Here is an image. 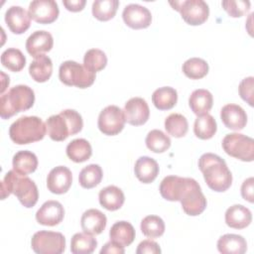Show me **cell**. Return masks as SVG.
I'll return each mask as SVG.
<instances>
[{
	"instance_id": "obj_1",
	"label": "cell",
	"mask_w": 254,
	"mask_h": 254,
	"mask_svg": "<svg viewBox=\"0 0 254 254\" xmlns=\"http://www.w3.org/2000/svg\"><path fill=\"white\" fill-rule=\"evenodd\" d=\"M198 168L203 179L214 191L222 192L227 190L232 184V175L225 161L212 153H205L198 159Z\"/></svg>"
},
{
	"instance_id": "obj_2",
	"label": "cell",
	"mask_w": 254,
	"mask_h": 254,
	"mask_svg": "<svg viewBox=\"0 0 254 254\" xmlns=\"http://www.w3.org/2000/svg\"><path fill=\"white\" fill-rule=\"evenodd\" d=\"M11 193L15 194L21 204L27 208L33 207L39 198L35 182L14 170L7 172L1 182V199H5Z\"/></svg>"
},
{
	"instance_id": "obj_3",
	"label": "cell",
	"mask_w": 254,
	"mask_h": 254,
	"mask_svg": "<svg viewBox=\"0 0 254 254\" xmlns=\"http://www.w3.org/2000/svg\"><path fill=\"white\" fill-rule=\"evenodd\" d=\"M47 131L54 141H64L70 135L79 133L83 127L81 115L73 109H64L50 116L46 121Z\"/></svg>"
},
{
	"instance_id": "obj_4",
	"label": "cell",
	"mask_w": 254,
	"mask_h": 254,
	"mask_svg": "<svg viewBox=\"0 0 254 254\" xmlns=\"http://www.w3.org/2000/svg\"><path fill=\"white\" fill-rule=\"evenodd\" d=\"M34 102L35 93L31 87L24 84L15 85L1 95L0 116L2 119H9L20 111L30 109Z\"/></svg>"
},
{
	"instance_id": "obj_5",
	"label": "cell",
	"mask_w": 254,
	"mask_h": 254,
	"mask_svg": "<svg viewBox=\"0 0 254 254\" xmlns=\"http://www.w3.org/2000/svg\"><path fill=\"white\" fill-rule=\"evenodd\" d=\"M47 133V126L38 116H22L9 128L10 139L18 145H26L42 140Z\"/></svg>"
},
{
	"instance_id": "obj_6",
	"label": "cell",
	"mask_w": 254,
	"mask_h": 254,
	"mask_svg": "<svg viewBox=\"0 0 254 254\" xmlns=\"http://www.w3.org/2000/svg\"><path fill=\"white\" fill-rule=\"evenodd\" d=\"M59 77L65 85L86 88L93 84L95 72L74 61H65L60 65Z\"/></svg>"
},
{
	"instance_id": "obj_7",
	"label": "cell",
	"mask_w": 254,
	"mask_h": 254,
	"mask_svg": "<svg viewBox=\"0 0 254 254\" xmlns=\"http://www.w3.org/2000/svg\"><path fill=\"white\" fill-rule=\"evenodd\" d=\"M224 152L240 161L252 162L254 160V141L251 137L241 133H230L222 140Z\"/></svg>"
},
{
	"instance_id": "obj_8",
	"label": "cell",
	"mask_w": 254,
	"mask_h": 254,
	"mask_svg": "<svg viewBox=\"0 0 254 254\" xmlns=\"http://www.w3.org/2000/svg\"><path fill=\"white\" fill-rule=\"evenodd\" d=\"M179 201L182 204L183 210L190 216L199 215L205 209L207 204L200 186L192 178H189L188 184L183 190Z\"/></svg>"
},
{
	"instance_id": "obj_9",
	"label": "cell",
	"mask_w": 254,
	"mask_h": 254,
	"mask_svg": "<svg viewBox=\"0 0 254 254\" xmlns=\"http://www.w3.org/2000/svg\"><path fill=\"white\" fill-rule=\"evenodd\" d=\"M31 246L38 254H61L65 249V238L61 232L41 230L33 235Z\"/></svg>"
},
{
	"instance_id": "obj_10",
	"label": "cell",
	"mask_w": 254,
	"mask_h": 254,
	"mask_svg": "<svg viewBox=\"0 0 254 254\" xmlns=\"http://www.w3.org/2000/svg\"><path fill=\"white\" fill-rule=\"evenodd\" d=\"M170 4L181 13L184 21L191 26L203 24L209 15L208 5L203 0L171 1Z\"/></svg>"
},
{
	"instance_id": "obj_11",
	"label": "cell",
	"mask_w": 254,
	"mask_h": 254,
	"mask_svg": "<svg viewBox=\"0 0 254 254\" xmlns=\"http://www.w3.org/2000/svg\"><path fill=\"white\" fill-rule=\"evenodd\" d=\"M125 122L124 111L116 105H108L99 113L97 126L104 135L114 136L123 130Z\"/></svg>"
},
{
	"instance_id": "obj_12",
	"label": "cell",
	"mask_w": 254,
	"mask_h": 254,
	"mask_svg": "<svg viewBox=\"0 0 254 254\" xmlns=\"http://www.w3.org/2000/svg\"><path fill=\"white\" fill-rule=\"evenodd\" d=\"M28 13L37 23L51 24L59 17L60 10L54 0H34L29 5Z\"/></svg>"
},
{
	"instance_id": "obj_13",
	"label": "cell",
	"mask_w": 254,
	"mask_h": 254,
	"mask_svg": "<svg viewBox=\"0 0 254 254\" xmlns=\"http://www.w3.org/2000/svg\"><path fill=\"white\" fill-rule=\"evenodd\" d=\"M122 18L125 24L132 29H145L152 22V14L148 8L139 4H128L124 7Z\"/></svg>"
},
{
	"instance_id": "obj_14",
	"label": "cell",
	"mask_w": 254,
	"mask_h": 254,
	"mask_svg": "<svg viewBox=\"0 0 254 254\" xmlns=\"http://www.w3.org/2000/svg\"><path fill=\"white\" fill-rule=\"evenodd\" d=\"M123 111L126 122L133 126L145 124L150 116L149 105L142 97L130 98L125 103Z\"/></svg>"
},
{
	"instance_id": "obj_15",
	"label": "cell",
	"mask_w": 254,
	"mask_h": 254,
	"mask_svg": "<svg viewBox=\"0 0 254 254\" xmlns=\"http://www.w3.org/2000/svg\"><path fill=\"white\" fill-rule=\"evenodd\" d=\"M72 183V174L64 166H58L52 169L47 177L48 190L56 194L65 193Z\"/></svg>"
},
{
	"instance_id": "obj_16",
	"label": "cell",
	"mask_w": 254,
	"mask_h": 254,
	"mask_svg": "<svg viewBox=\"0 0 254 254\" xmlns=\"http://www.w3.org/2000/svg\"><path fill=\"white\" fill-rule=\"evenodd\" d=\"M64 216V209L58 200H48L36 212V220L46 226H55L60 224Z\"/></svg>"
},
{
	"instance_id": "obj_17",
	"label": "cell",
	"mask_w": 254,
	"mask_h": 254,
	"mask_svg": "<svg viewBox=\"0 0 254 254\" xmlns=\"http://www.w3.org/2000/svg\"><path fill=\"white\" fill-rule=\"evenodd\" d=\"M220 118L226 128L234 131L242 130L247 123V114L244 109L233 103H228L221 108Z\"/></svg>"
},
{
	"instance_id": "obj_18",
	"label": "cell",
	"mask_w": 254,
	"mask_h": 254,
	"mask_svg": "<svg viewBox=\"0 0 254 254\" xmlns=\"http://www.w3.org/2000/svg\"><path fill=\"white\" fill-rule=\"evenodd\" d=\"M5 22L14 34H23L31 25V17L29 13L21 6H11L5 12Z\"/></svg>"
},
{
	"instance_id": "obj_19",
	"label": "cell",
	"mask_w": 254,
	"mask_h": 254,
	"mask_svg": "<svg viewBox=\"0 0 254 254\" xmlns=\"http://www.w3.org/2000/svg\"><path fill=\"white\" fill-rule=\"evenodd\" d=\"M53 46L54 39L52 34L44 30L35 31L26 41V50L34 58L51 51Z\"/></svg>"
},
{
	"instance_id": "obj_20",
	"label": "cell",
	"mask_w": 254,
	"mask_h": 254,
	"mask_svg": "<svg viewBox=\"0 0 254 254\" xmlns=\"http://www.w3.org/2000/svg\"><path fill=\"white\" fill-rule=\"evenodd\" d=\"M107 218L105 214L96 208L85 210L80 218V225L83 232L97 235L100 234L106 227Z\"/></svg>"
},
{
	"instance_id": "obj_21",
	"label": "cell",
	"mask_w": 254,
	"mask_h": 254,
	"mask_svg": "<svg viewBox=\"0 0 254 254\" xmlns=\"http://www.w3.org/2000/svg\"><path fill=\"white\" fill-rule=\"evenodd\" d=\"M189 178L168 176L160 184V193L163 198L170 201H179L180 196L188 184Z\"/></svg>"
},
{
	"instance_id": "obj_22",
	"label": "cell",
	"mask_w": 254,
	"mask_h": 254,
	"mask_svg": "<svg viewBox=\"0 0 254 254\" xmlns=\"http://www.w3.org/2000/svg\"><path fill=\"white\" fill-rule=\"evenodd\" d=\"M225 223L234 229H243L252 221L251 211L242 204H233L225 211Z\"/></svg>"
},
{
	"instance_id": "obj_23",
	"label": "cell",
	"mask_w": 254,
	"mask_h": 254,
	"mask_svg": "<svg viewBox=\"0 0 254 254\" xmlns=\"http://www.w3.org/2000/svg\"><path fill=\"white\" fill-rule=\"evenodd\" d=\"M136 178L143 184H151L159 174V165L156 160L148 156L137 159L134 166Z\"/></svg>"
},
{
	"instance_id": "obj_24",
	"label": "cell",
	"mask_w": 254,
	"mask_h": 254,
	"mask_svg": "<svg viewBox=\"0 0 254 254\" xmlns=\"http://www.w3.org/2000/svg\"><path fill=\"white\" fill-rule=\"evenodd\" d=\"M98 199L101 206L105 209L114 211L119 209L125 200V195L121 189L116 186H108L100 190Z\"/></svg>"
},
{
	"instance_id": "obj_25",
	"label": "cell",
	"mask_w": 254,
	"mask_h": 254,
	"mask_svg": "<svg viewBox=\"0 0 254 254\" xmlns=\"http://www.w3.org/2000/svg\"><path fill=\"white\" fill-rule=\"evenodd\" d=\"M217 250L222 254H243L247 250V242L241 235L224 234L217 240Z\"/></svg>"
},
{
	"instance_id": "obj_26",
	"label": "cell",
	"mask_w": 254,
	"mask_h": 254,
	"mask_svg": "<svg viewBox=\"0 0 254 254\" xmlns=\"http://www.w3.org/2000/svg\"><path fill=\"white\" fill-rule=\"evenodd\" d=\"M135 229L133 225L125 220L115 222L109 231L110 240L121 245L122 247L129 246L135 239Z\"/></svg>"
},
{
	"instance_id": "obj_27",
	"label": "cell",
	"mask_w": 254,
	"mask_h": 254,
	"mask_svg": "<svg viewBox=\"0 0 254 254\" xmlns=\"http://www.w3.org/2000/svg\"><path fill=\"white\" fill-rule=\"evenodd\" d=\"M29 73L37 82L47 81L53 73L52 60L46 55H40L34 58V61L29 66Z\"/></svg>"
},
{
	"instance_id": "obj_28",
	"label": "cell",
	"mask_w": 254,
	"mask_h": 254,
	"mask_svg": "<svg viewBox=\"0 0 254 254\" xmlns=\"http://www.w3.org/2000/svg\"><path fill=\"white\" fill-rule=\"evenodd\" d=\"M212 94L208 90L203 88L193 90L189 98V105L191 111L197 116L208 113V111L212 107Z\"/></svg>"
},
{
	"instance_id": "obj_29",
	"label": "cell",
	"mask_w": 254,
	"mask_h": 254,
	"mask_svg": "<svg viewBox=\"0 0 254 254\" xmlns=\"http://www.w3.org/2000/svg\"><path fill=\"white\" fill-rule=\"evenodd\" d=\"M13 170L17 173L27 176L36 171L38 167L37 156L28 150H23L17 152L12 160Z\"/></svg>"
},
{
	"instance_id": "obj_30",
	"label": "cell",
	"mask_w": 254,
	"mask_h": 254,
	"mask_svg": "<svg viewBox=\"0 0 254 254\" xmlns=\"http://www.w3.org/2000/svg\"><path fill=\"white\" fill-rule=\"evenodd\" d=\"M67 157L75 163H82L87 161L92 155V148L90 143L82 138L74 139L66 146Z\"/></svg>"
},
{
	"instance_id": "obj_31",
	"label": "cell",
	"mask_w": 254,
	"mask_h": 254,
	"mask_svg": "<svg viewBox=\"0 0 254 254\" xmlns=\"http://www.w3.org/2000/svg\"><path fill=\"white\" fill-rule=\"evenodd\" d=\"M152 101L159 110H169L178 101V92L171 86H163L156 89L152 94Z\"/></svg>"
},
{
	"instance_id": "obj_32",
	"label": "cell",
	"mask_w": 254,
	"mask_h": 254,
	"mask_svg": "<svg viewBox=\"0 0 254 254\" xmlns=\"http://www.w3.org/2000/svg\"><path fill=\"white\" fill-rule=\"evenodd\" d=\"M217 125L216 121L210 114L206 113L200 116H197V118L194 121L193 124V132L194 135L201 139V140H207L213 137V135L216 133Z\"/></svg>"
},
{
	"instance_id": "obj_33",
	"label": "cell",
	"mask_w": 254,
	"mask_h": 254,
	"mask_svg": "<svg viewBox=\"0 0 254 254\" xmlns=\"http://www.w3.org/2000/svg\"><path fill=\"white\" fill-rule=\"evenodd\" d=\"M97 246L96 239L88 233L78 232L71 237L70 251L73 254H90Z\"/></svg>"
},
{
	"instance_id": "obj_34",
	"label": "cell",
	"mask_w": 254,
	"mask_h": 254,
	"mask_svg": "<svg viewBox=\"0 0 254 254\" xmlns=\"http://www.w3.org/2000/svg\"><path fill=\"white\" fill-rule=\"evenodd\" d=\"M102 177L101 167L97 164H90L80 171L78 182L83 189H92L101 182Z\"/></svg>"
},
{
	"instance_id": "obj_35",
	"label": "cell",
	"mask_w": 254,
	"mask_h": 254,
	"mask_svg": "<svg viewBox=\"0 0 254 254\" xmlns=\"http://www.w3.org/2000/svg\"><path fill=\"white\" fill-rule=\"evenodd\" d=\"M118 6V0H95L92 3V15L99 21H108L115 16Z\"/></svg>"
},
{
	"instance_id": "obj_36",
	"label": "cell",
	"mask_w": 254,
	"mask_h": 254,
	"mask_svg": "<svg viewBox=\"0 0 254 254\" xmlns=\"http://www.w3.org/2000/svg\"><path fill=\"white\" fill-rule=\"evenodd\" d=\"M165 129L171 136L182 138L189 130V123L183 114L172 113L165 119Z\"/></svg>"
},
{
	"instance_id": "obj_37",
	"label": "cell",
	"mask_w": 254,
	"mask_h": 254,
	"mask_svg": "<svg viewBox=\"0 0 254 254\" xmlns=\"http://www.w3.org/2000/svg\"><path fill=\"white\" fill-rule=\"evenodd\" d=\"M147 148L154 153H164L171 147V139L163 131L154 129L151 130L145 139Z\"/></svg>"
},
{
	"instance_id": "obj_38",
	"label": "cell",
	"mask_w": 254,
	"mask_h": 254,
	"mask_svg": "<svg viewBox=\"0 0 254 254\" xmlns=\"http://www.w3.org/2000/svg\"><path fill=\"white\" fill-rule=\"evenodd\" d=\"M1 64L11 71L18 72L24 68L26 64V58L20 50L9 48L2 53Z\"/></svg>"
},
{
	"instance_id": "obj_39",
	"label": "cell",
	"mask_w": 254,
	"mask_h": 254,
	"mask_svg": "<svg viewBox=\"0 0 254 254\" xmlns=\"http://www.w3.org/2000/svg\"><path fill=\"white\" fill-rule=\"evenodd\" d=\"M185 75L190 79H199L208 72V64L200 58H190L182 66Z\"/></svg>"
},
{
	"instance_id": "obj_40",
	"label": "cell",
	"mask_w": 254,
	"mask_h": 254,
	"mask_svg": "<svg viewBox=\"0 0 254 254\" xmlns=\"http://www.w3.org/2000/svg\"><path fill=\"white\" fill-rule=\"evenodd\" d=\"M141 231L149 238H158L165 232V222L158 215H148L141 221Z\"/></svg>"
},
{
	"instance_id": "obj_41",
	"label": "cell",
	"mask_w": 254,
	"mask_h": 254,
	"mask_svg": "<svg viewBox=\"0 0 254 254\" xmlns=\"http://www.w3.org/2000/svg\"><path fill=\"white\" fill-rule=\"evenodd\" d=\"M107 64L105 53L99 49L88 50L83 57V65L89 70L96 72L103 69Z\"/></svg>"
},
{
	"instance_id": "obj_42",
	"label": "cell",
	"mask_w": 254,
	"mask_h": 254,
	"mask_svg": "<svg viewBox=\"0 0 254 254\" xmlns=\"http://www.w3.org/2000/svg\"><path fill=\"white\" fill-rule=\"evenodd\" d=\"M221 4L227 14L233 18H238L246 14L251 5L248 0H224Z\"/></svg>"
},
{
	"instance_id": "obj_43",
	"label": "cell",
	"mask_w": 254,
	"mask_h": 254,
	"mask_svg": "<svg viewBox=\"0 0 254 254\" xmlns=\"http://www.w3.org/2000/svg\"><path fill=\"white\" fill-rule=\"evenodd\" d=\"M253 87H254L253 76H248L243 78L238 86L240 97L244 101H246L250 106H253Z\"/></svg>"
},
{
	"instance_id": "obj_44",
	"label": "cell",
	"mask_w": 254,
	"mask_h": 254,
	"mask_svg": "<svg viewBox=\"0 0 254 254\" xmlns=\"http://www.w3.org/2000/svg\"><path fill=\"white\" fill-rule=\"evenodd\" d=\"M161 252L159 244L151 239L141 241L136 249V254H160Z\"/></svg>"
},
{
	"instance_id": "obj_45",
	"label": "cell",
	"mask_w": 254,
	"mask_h": 254,
	"mask_svg": "<svg viewBox=\"0 0 254 254\" xmlns=\"http://www.w3.org/2000/svg\"><path fill=\"white\" fill-rule=\"evenodd\" d=\"M253 190H254V179L253 177H250L242 183V186H241L242 197L249 202H253L254 201Z\"/></svg>"
},
{
	"instance_id": "obj_46",
	"label": "cell",
	"mask_w": 254,
	"mask_h": 254,
	"mask_svg": "<svg viewBox=\"0 0 254 254\" xmlns=\"http://www.w3.org/2000/svg\"><path fill=\"white\" fill-rule=\"evenodd\" d=\"M124 252V247L111 240L105 243L100 250V254H123Z\"/></svg>"
},
{
	"instance_id": "obj_47",
	"label": "cell",
	"mask_w": 254,
	"mask_h": 254,
	"mask_svg": "<svg viewBox=\"0 0 254 254\" xmlns=\"http://www.w3.org/2000/svg\"><path fill=\"white\" fill-rule=\"evenodd\" d=\"M85 0H64L63 4L64 7L71 12H78L81 11L85 5Z\"/></svg>"
}]
</instances>
